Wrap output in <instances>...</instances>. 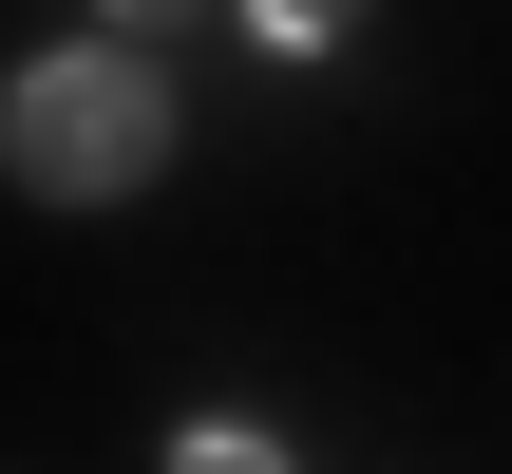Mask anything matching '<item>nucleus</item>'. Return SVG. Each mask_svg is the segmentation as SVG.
<instances>
[{"label":"nucleus","mask_w":512,"mask_h":474,"mask_svg":"<svg viewBox=\"0 0 512 474\" xmlns=\"http://www.w3.org/2000/svg\"><path fill=\"white\" fill-rule=\"evenodd\" d=\"M152 152H171L152 38H76V57H19V76H0V171H19L38 209H114Z\"/></svg>","instance_id":"obj_1"},{"label":"nucleus","mask_w":512,"mask_h":474,"mask_svg":"<svg viewBox=\"0 0 512 474\" xmlns=\"http://www.w3.org/2000/svg\"><path fill=\"white\" fill-rule=\"evenodd\" d=\"M171 474H285V437H247V418H190V437H171Z\"/></svg>","instance_id":"obj_2"},{"label":"nucleus","mask_w":512,"mask_h":474,"mask_svg":"<svg viewBox=\"0 0 512 474\" xmlns=\"http://www.w3.org/2000/svg\"><path fill=\"white\" fill-rule=\"evenodd\" d=\"M247 38H285V57H323V38H361V0H247Z\"/></svg>","instance_id":"obj_3"},{"label":"nucleus","mask_w":512,"mask_h":474,"mask_svg":"<svg viewBox=\"0 0 512 474\" xmlns=\"http://www.w3.org/2000/svg\"><path fill=\"white\" fill-rule=\"evenodd\" d=\"M95 19H114V38H190L209 0H95Z\"/></svg>","instance_id":"obj_4"}]
</instances>
